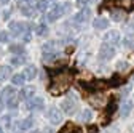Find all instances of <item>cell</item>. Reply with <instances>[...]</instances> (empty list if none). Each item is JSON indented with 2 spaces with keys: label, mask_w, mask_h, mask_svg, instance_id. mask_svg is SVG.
I'll use <instances>...</instances> for the list:
<instances>
[{
  "label": "cell",
  "mask_w": 134,
  "mask_h": 133,
  "mask_svg": "<svg viewBox=\"0 0 134 133\" xmlns=\"http://www.w3.org/2000/svg\"><path fill=\"white\" fill-rule=\"evenodd\" d=\"M70 85V77L69 75H59L58 79H54V84L49 87V91L53 95H61L62 91H65Z\"/></svg>",
  "instance_id": "cell-1"
},
{
  "label": "cell",
  "mask_w": 134,
  "mask_h": 133,
  "mask_svg": "<svg viewBox=\"0 0 134 133\" xmlns=\"http://www.w3.org/2000/svg\"><path fill=\"white\" fill-rule=\"evenodd\" d=\"M113 55H115V48L112 45H109V43H104L102 47H100V50H99V58L102 59V61L112 59Z\"/></svg>",
  "instance_id": "cell-2"
},
{
  "label": "cell",
  "mask_w": 134,
  "mask_h": 133,
  "mask_svg": "<svg viewBox=\"0 0 134 133\" xmlns=\"http://www.w3.org/2000/svg\"><path fill=\"white\" fill-rule=\"evenodd\" d=\"M69 7V5H54L53 8H51V11L48 13V21H56L59 16H62V13L65 11V8Z\"/></svg>",
  "instance_id": "cell-3"
},
{
  "label": "cell",
  "mask_w": 134,
  "mask_h": 133,
  "mask_svg": "<svg viewBox=\"0 0 134 133\" xmlns=\"http://www.w3.org/2000/svg\"><path fill=\"white\" fill-rule=\"evenodd\" d=\"M61 106H62V111H64L65 114H69V115H72V114L77 111V103L74 101L72 98H67V99H64Z\"/></svg>",
  "instance_id": "cell-4"
},
{
  "label": "cell",
  "mask_w": 134,
  "mask_h": 133,
  "mask_svg": "<svg viewBox=\"0 0 134 133\" xmlns=\"http://www.w3.org/2000/svg\"><path fill=\"white\" fill-rule=\"evenodd\" d=\"M48 119L51 124H59L62 120V114L58 108H49L48 109Z\"/></svg>",
  "instance_id": "cell-5"
},
{
  "label": "cell",
  "mask_w": 134,
  "mask_h": 133,
  "mask_svg": "<svg viewBox=\"0 0 134 133\" xmlns=\"http://www.w3.org/2000/svg\"><path fill=\"white\" fill-rule=\"evenodd\" d=\"M43 106H45V101L42 98H32L27 103V108L30 111H40V109H43Z\"/></svg>",
  "instance_id": "cell-6"
},
{
  "label": "cell",
  "mask_w": 134,
  "mask_h": 133,
  "mask_svg": "<svg viewBox=\"0 0 134 133\" xmlns=\"http://www.w3.org/2000/svg\"><path fill=\"white\" fill-rule=\"evenodd\" d=\"M104 40H105V43H116V42H120V34H118V30H110V32H107L105 34V37H104Z\"/></svg>",
  "instance_id": "cell-7"
},
{
  "label": "cell",
  "mask_w": 134,
  "mask_h": 133,
  "mask_svg": "<svg viewBox=\"0 0 134 133\" xmlns=\"http://www.w3.org/2000/svg\"><path fill=\"white\" fill-rule=\"evenodd\" d=\"M90 13H91V11H90V10H86V8H85V10H81V11H78V13L75 14V18H74V19H75V23H85V21H88Z\"/></svg>",
  "instance_id": "cell-8"
},
{
  "label": "cell",
  "mask_w": 134,
  "mask_h": 133,
  "mask_svg": "<svg viewBox=\"0 0 134 133\" xmlns=\"http://www.w3.org/2000/svg\"><path fill=\"white\" fill-rule=\"evenodd\" d=\"M10 29H11V32L14 35H19V34H23V32L26 30V24H23V23H11Z\"/></svg>",
  "instance_id": "cell-9"
},
{
  "label": "cell",
  "mask_w": 134,
  "mask_h": 133,
  "mask_svg": "<svg viewBox=\"0 0 134 133\" xmlns=\"http://www.w3.org/2000/svg\"><path fill=\"white\" fill-rule=\"evenodd\" d=\"M13 98H16L14 88H13V87H7V88L3 90V93H2V99L7 103V101H10V99H13Z\"/></svg>",
  "instance_id": "cell-10"
},
{
  "label": "cell",
  "mask_w": 134,
  "mask_h": 133,
  "mask_svg": "<svg viewBox=\"0 0 134 133\" xmlns=\"http://www.w3.org/2000/svg\"><path fill=\"white\" fill-rule=\"evenodd\" d=\"M23 74H24V77H26L27 80H32L34 77L37 75V68H35V66H27Z\"/></svg>",
  "instance_id": "cell-11"
},
{
  "label": "cell",
  "mask_w": 134,
  "mask_h": 133,
  "mask_svg": "<svg viewBox=\"0 0 134 133\" xmlns=\"http://www.w3.org/2000/svg\"><path fill=\"white\" fill-rule=\"evenodd\" d=\"M125 16H126V13H125L121 8H115V10H112V19H113V21H123Z\"/></svg>",
  "instance_id": "cell-12"
},
{
  "label": "cell",
  "mask_w": 134,
  "mask_h": 133,
  "mask_svg": "<svg viewBox=\"0 0 134 133\" xmlns=\"http://www.w3.org/2000/svg\"><path fill=\"white\" fill-rule=\"evenodd\" d=\"M93 26H94L96 29H107L109 21H107L105 18H96V19L93 21Z\"/></svg>",
  "instance_id": "cell-13"
},
{
  "label": "cell",
  "mask_w": 134,
  "mask_h": 133,
  "mask_svg": "<svg viewBox=\"0 0 134 133\" xmlns=\"http://www.w3.org/2000/svg\"><path fill=\"white\" fill-rule=\"evenodd\" d=\"M34 87H26V88H23L21 90V93H19V96L23 98V99H30V98H34Z\"/></svg>",
  "instance_id": "cell-14"
},
{
  "label": "cell",
  "mask_w": 134,
  "mask_h": 133,
  "mask_svg": "<svg viewBox=\"0 0 134 133\" xmlns=\"http://www.w3.org/2000/svg\"><path fill=\"white\" fill-rule=\"evenodd\" d=\"M59 133H81V130L78 127H75L74 124H67V125L62 127V130Z\"/></svg>",
  "instance_id": "cell-15"
},
{
  "label": "cell",
  "mask_w": 134,
  "mask_h": 133,
  "mask_svg": "<svg viewBox=\"0 0 134 133\" xmlns=\"http://www.w3.org/2000/svg\"><path fill=\"white\" fill-rule=\"evenodd\" d=\"M90 103H91L93 106H97V108H100V106H104V98L100 96V95L91 96V98H90Z\"/></svg>",
  "instance_id": "cell-16"
},
{
  "label": "cell",
  "mask_w": 134,
  "mask_h": 133,
  "mask_svg": "<svg viewBox=\"0 0 134 133\" xmlns=\"http://www.w3.org/2000/svg\"><path fill=\"white\" fill-rule=\"evenodd\" d=\"M132 111V103L131 101H128V103H125L123 106H121V111H120V115L121 117H126V115H129V112Z\"/></svg>",
  "instance_id": "cell-17"
},
{
  "label": "cell",
  "mask_w": 134,
  "mask_h": 133,
  "mask_svg": "<svg viewBox=\"0 0 134 133\" xmlns=\"http://www.w3.org/2000/svg\"><path fill=\"white\" fill-rule=\"evenodd\" d=\"M11 82H13L14 85H23L24 82H26V77H24V74H14L11 77Z\"/></svg>",
  "instance_id": "cell-18"
},
{
  "label": "cell",
  "mask_w": 134,
  "mask_h": 133,
  "mask_svg": "<svg viewBox=\"0 0 134 133\" xmlns=\"http://www.w3.org/2000/svg\"><path fill=\"white\" fill-rule=\"evenodd\" d=\"M32 124H34V119L32 117H27V119H24L19 124V128L21 130H29V128H32Z\"/></svg>",
  "instance_id": "cell-19"
},
{
  "label": "cell",
  "mask_w": 134,
  "mask_h": 133,
  "mask_svg": "<svg viewBox=\"0 0 134 133\" xmlns=\"http://www.w3.org/2000/svg\"><path fill=\"white\" fill-rule=\"evenodd\" d=\"M21 11H23V14H24V16H32L35 10H34L30 5H27V3H26V5H21Z\"/></svg>",
  "instance_id": "cell-20"
},
{
  "label": "cell",
  "mask_w": 134,
  "mask_h": 133,
  "mask_svg": "<svg viewBox=\"0 0 134 133\" xmlns=\"http://www.w3.org/2000/svg\"><path fill=\"white\" fill-rule=\"evenodd\" d=\"M116 108H118V106H116V103H115V101H110L109 106H107V109H105V114H107V115H112V114L116 111Z\"/></svg>",
  "instance_id": "cell-21"
},
{
  "label": "cell",
  "mask_w": 134,
  "mask_h": 133,
  "mask_svg": "<svg viewBox=\"0 0 134 133\" xmlns=\"http://www.w3.org/2000/svg\"><path fill=\"white\" fill-rule=\"evenodd\" d=\"M35 8H37L38 11H45V10L48 8V2H46V0H37Z\"/></svg>",
  "instance_id": "cell-22"
},
{
  "label": "cell",
  "mask_w": 134,
  "mask_h": 133,
  "mask_svg": "<svg viewBox=\"0 0 134 133\" xmlns=\"http://www.w3.org/2000/svg\"><path fill=\"white\" fill-rule=\"evenodd\" d=\"M91 117H93V114H91V111H90V109H85V111L81 112V120L90 122V120H91Z\"/></svg>",
  "instance_id": "cell-23"
},
{
  "label": "cell",
  "mask_w": 134,
  "mask_h": 133,
  "mask_svg": "<svg viewBox=\"0 0 134 133\" xmlns=\"http://www.w3.org/2000/svg\"><path fill=\"white\" fill-rule=\"evenodd\" d=\"M35 32H37V35H45L46 32H48V27H46L45 24H38V26H37V30H35Z\"/></svg>",
  "instance_id": "cell-24"
},
{
  "label": "cell",
  "mask_w": 134,
  "mask_h": 133,
  "mask_svg": "<svg viewBox=\"0 0 134 133\" xmlns=\"http://www.w3.org/2000/svg\"><path fill=\"white\" fill-rule=\"evenodd\" d=\"M24 61H26L24 56H14V58L11 59V64H13V66H19V64H24Z\"/></svg>",
  "instance_id": "cell-25"
},
{
  "label": "cell",
  "mask_w": 134,
  "mask_h": 133,
  "mask_svg": "<svg viewBox=\"0 0 134 133\" xmlns=\"http://www.w3.org/2000/svg\"><path fill=\"white\" fill-rule=\"evenodd\" d=\"M113 3L118 5V7H129L131 5V0H113Z\"/></svg>",
  "instance_id": "cell-26"
},
{
  "label": "cell",
  "mask_w": 134,
  "mask_h": 133,
  "mask_svg": "<svg viewBox=\"0 0 134 133\" xmlns=\"http://www.w3.org/2000/svg\"><path fill=\"white\" fill-rule=\"evenodd\" d=\"M10 50H11V52H13V53H18V55L24 52V48H23L21 45H11V47H10Z\"/></svg>",
  "instance_id": "cell-27"
},
{
  "label": "cell",
  "mask_w": 134,
  "mask_h": 133,
  "mask_svg": "<svg viewBox=\"0 0 134 133\" xmlns=\"http://www.w3.org/2000/svg\"><path fill=\"white\" fill-rule=\"evenodd\" d=\"M54 58H56V53H48V52L43 53V59L45 61H53Z\"/></svg>",
  "instance_id": "cell-28"
},
{
  "label": "cell",
  "mask_w": 134,
  "mask_h": 133,
  "mask_svg": "<svg viewBox=\"0 0 134 133\" xmlns=\"http://www.w3.org/2000/svg\"><path fill=\"white\" fill-rule=\"evenodd\" d=\"M10 75V68H2L0 69V79H5Z\"/></svg>",
  "instance_id": "cell-29"
},
{
  "label": "cell",
  "mask_w": 134,
  "mask_h": 133,
  "mask_svg": "<svg viewBox=\"0 0 134 133\" xmlns=\"http://www.w3.org/2000/svg\"><path fill=\"white\" fill-rule=\"evenodd\" d=\"M8 39H10V35H8V32H0V42H8Z\"/></svg>",
  "instance_id": "cell-30"
},
{
  "label": "cell",
  "mask_w": 134,
  "mask_h": 133,
  "mask_svg": "<svg viewBox=\"0 0 134 133\" xmlns=\"http://www.w3.org/2000/svg\"><path fill=\"white\" fill-rule=\"evenodd\" d=\"M88 133H97V127L96 125H90L88 127Z\"/></svg>",
  "instance_id": "cell-31"
},
{
  "label": "cell",
  "mask_w": 134,
  "mask_h": 133,
  "mask_svg": "<svg viewBox=\"0 0 134 133\" xmlns=\"http://www.w3.org/2000/svg\"><path fill=\"white\" fill-rule=\"evenodd\" d=\"M88 2H90V0H78V2H77V3H78L80 7H83V5H86Z\"/></svg>",
  "instance_id": "cell-32"
},
{
  "label": "cell",
  "mask_w": 134,
  "mask_h": 133,
  "mask_svg": "<svg viewBox=\"0 0 134 133\" xmlns=\"http://www.w3.org/2000/svg\"><path fill=\"white\" fill-rule=\"evenodd\" d=\"M30 133H42V131H38V130H34V131H30Z\"/></svg>",
  "instance_id": "cell-33"
},
{
  "label": "cell",
  "mask_w": 134,
  "mask_h": 133,
  "mask_svg": "<svg viewBox=\"0 0 134 133\" xmlns=\"http://www.w3.org/2000/svg\"><path fill=\"white\" fill-rule=\"evenodd\" d=\"M8 2V0H0V3H7Z\"/></svg>",
  "instance_id": "cell-34"
},
{
  "label": "cell",
  "mask_w": 134,
  "mask_h": 133,
  "mask_svg": "<svg viewBox=\"0 0 134 133\" xmlns=\"http://www.w3.org/2000/svg\"><path fill=\"white\" fill-rule=\"evenodd\" d=\"M0 133H3V130H2V127H0Z\"/></svg>",
  "instance_id": "cell-35"
},
{
  "label": "cell",
  "mask_w": 134,
  "mask_h": 133,
  "mask_svg": "<svg viewBox=\"0 0 134 133\" xmlns=\"http://www.w3.org/2000/svg\"><path fill=\"white\" fill-rule=\"evenodd\" d=\"M131 3H132V5H134V0H131Z\"/></svg>",
  "instance_id": "cell-36"
},
{
  "label": "cell",
  "mask_w": 134,
  "mask_h": 133,
  "mask_svg": "<svg viewBox=\"0 0 134 133\" xmlns=\"http://www.w3.org/2000/svg\"><path fill=\"white\" fill-rule=\"evenodd\" d=\"M18 133H21V131H18Z\"/></svg>",
  "instance_id": "cell-37"
}]
</instances>
